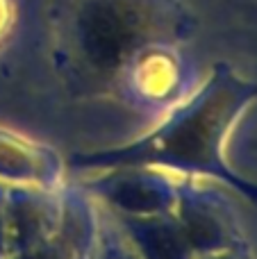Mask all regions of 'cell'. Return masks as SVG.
<instances>
[{
    "instance_id": "cell-1",
    "label": "cell",
    "mask_w": 257,
    "mask_h": 259,
    "mask_svg": "<svg viewBox=\"0 0 257 259\" xmlns=\"http://www.w3.org/2000/svg\"><path fill=\"white\" fill-rule=\"evenodd\" d=\"M14 21H16V7L12 0H0V41L9 34Z\"/></svg>"
}]
</instances>
